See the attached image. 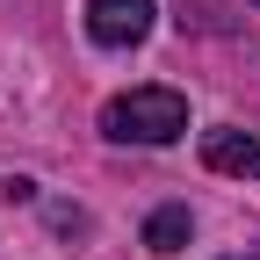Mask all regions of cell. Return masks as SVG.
I'll list each match as a JSON object with an SVG mask.
<instances>
[{
	"label": "cell",
	"instance_id": "cell-1",
	"mask_svg": "<svg viewBox=\"0 0 260 260\" xmlns=\"http://www.w3.org/2000/svg\"><path fill=\"white\" fill-rule=\"evenodd\" d=\"M188 130V94L181 87H130L102 102V138L109 145H174Z\"/></svg>",
	"mask_w": 260,
	"mask_h": 260
},
{
	"label": "cell",
	"instance_id": "cell-2",
	"mask_svg": "<svg viewBox=\"0 0 260 260\" xmlns=\"http://www.w3.org/2000/svg\"><path fill=\"white\" fill-rule=\"evenodd\" d=\"M152 22H159V0H87V37L102 44V51L145 44Z\"/></svg>",
	"mask_w": 260,
	"mask_h": 260
},
{
	"label": "cell",
	"instance_id": "cell-3",
	"mask_svg": "<svg viewBox=\"0 0 260 260\" xmlns=\"http://www.w3.org/2000/svg\"><path fill=\"white\" fill-rule=\"evenodd\" d=\"M203 167L210 174H232V181H260V130H203Z\"/></svg>",
	"mask_w": 260,
	"mask_h": 260
},
{
	"label": "cell",
	"instance_id": "cell-4",
	"mask_svg": "<svg viewBox=\"0 0 260 260\" xmlns=\"http://www.w3.org/2000/svg\"><path fill=\"white\" fill-rule=\"evenodd\" d=\"M195 239V217H188V203H159L152 217H145V246L152 253H181Z\"/></svg>",
	"mask_w": 260,
	"mask_h": 260
}]
</instances>
